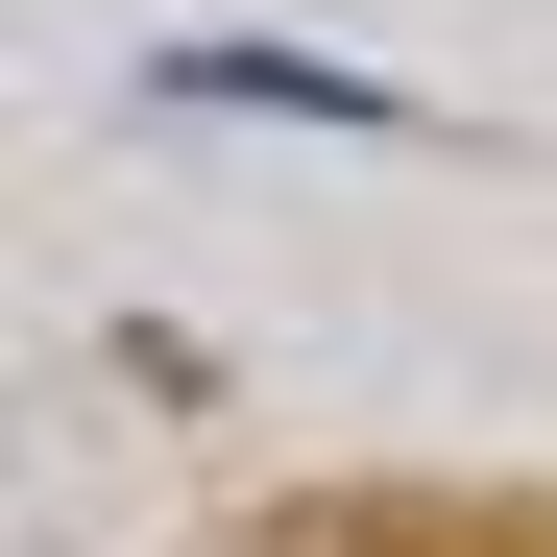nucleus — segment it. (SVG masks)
Masks as SVG:
<instances>
[{
  "label": "nucleus",
  "instance_id": "1",
  "mask_svg": "<svg viewBox=\"0 0 557 557\" xmlns=\"http://www.w3.org/2000/svg\"><path fill=\"white\" fill-rule=\"evenodd\" d=\"M146 98H170V122H339V146L412 122L388 73H339V49H146Z\"/></svg>",
  "mask_w": 557,
  "mask_h": 557
}]
</instances>
